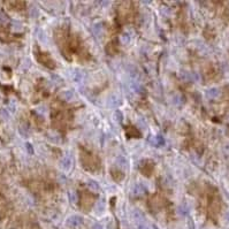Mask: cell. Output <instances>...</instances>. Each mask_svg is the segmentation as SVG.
Listing matches in <instances>:
<instances>
[{
	"label": "cell",
	"mask_w": 229,
	"mask_h": 229,
	"mask_svg": "<svg viewBox=\"0 0 229 229\" xmlns=\"http://www.w3.org/2000/svg\"><path fill=\"white\" fill-rule=\"evenodd\" d=\"M81 160H82L83 167L90 170H96L99 166V162L97 160V158L93 154H90L89 152H82L81 153Z\"/></svg>",
	"instance_id": "6da1fadb"
},
{
	"label": "cell",
	"mask_w": 229,
	"mask_h": 229,
	"mask_svg": "<svg viewBox=\"0 0 229 229\" xmlns=\"http://www.w3.org/2000/svg\"><path fill=\"white\" fill-rule=\"evenodd\" d=\"M36 58L40 64H43V66H45V67H47V68H51V69L55 68V64H54L53 59H52L47 53H43V52H40L39 51V52H37L36 53Z\"/></svg>",
	"instance_id": "7a4b0ae2"
},
{
	"label": "cell",
	"mask_w": 229,
	"mask_h": 229,
	"mask_svg": "<svg viewBox=\"0 0 229 229\" xmlns=\"http://www.w3.org/2000/svg\"><path fill=\"white\" fill-rule=\"evenodd\" d=\"M153 167H154V165L151 160H144L143 162L140 164V172L143 173L145 176H150L152 170H153Z\"/></svg>",
	"instance_id": "3957f363"
},
{
	"label": "cell",
	"mask_w": 229,
	"mask_h": 229,
	"mask_svg": "<svg viewBox=\"0 0 229 229\" xmlns=\"http://www.w3.org/2000/svg\"><path fill=\"white\" fill-rule=\"evenodd\" d=\"M83 219L79 215H74V216H70V218L67 220V226L70 227V228H77L79 226L82 225Z\"/></svg>",
	"instance_id": "277c9868"
},
{
	"label": "cell",
	"mask_w": 229,
	"mask_h": 229,
	"mask_svg": "<svg viewBox=\"0 0 229 229\" xmlns=\"http://www.w3.org/2000/svg\"><path fill=\"white\" fill-rule=\"evenodd\" d=\"M127 135L129 137H134V138H138L140 136V133L137 130L136 128H134V127H129L128 130H127Z\"/></svg>",
	"instance_id": "5b68a950"
},
{
	"label": "cell",
	"mask_w": 229,
	"mask_h": 229,
	"mask_svg": "<svg viewBox=\"0 0 229 229\" xmlns=\"http://www.w3.org/2000/svg\"><path fill=\"white\" fill-rule=\"evenodd\" d=\"M61 167L64 169V170H69L70 167H72V159L69 157H66L64 160L61 161Z\"/></svg>",
	"instance_id": "8992f818"
},
{
	"label": "cell",
	"mask_w": 229,
	"mask_h": 229,
	"mask_svg": "<svg viewBox=\"0 0 229 229\" xmlns=\"http://www.w3.org/2000/svg\"><path fill=\"white\" fill-rule=\"evenodd\" d=\"M151 143L153 144V145H155V146H159V145H164L165 140H164V138L161 136H157L154 137V140H151Z\"/></svg>",
	"instance_id": "52a82bcc"
},
{
	"label": "cell",
	"mask_w": 229,
	"mask_h": 229,
	"mask_svg": "<svg viewBox=\"0 0 229 229\" xmlns=\"http://www.w3.org/2000/svg\"><path fill=\"white\" fill-rule=\"evenodd\" d=\"M219 94H220V91L218 89H211L207 91V96L210 98H216Z\"/></svg>",
	"instance_id": "ba28073f"
},
{
	"label": "cell",
	"mask_w": 229,
	"mask_h": 229,
	"mask_svg": "<svg viewBox=\"0 0 229 229\" xmlns=\"http://www.w3.org/2000/svg\"><path fill=\"white\" fill-rule=\"evenodd\" d=\"M146 191V189H145V186H143V184H137L136 186H135V189H134V193H143Z\"/></svg>",
	"instance_id": "9c48e42d"
},
{
	"label": "cell",
	"mask_w": 229,
	"mask_h": 229,
	"mask_svg": "<svg viewBox=\"0 0 229 229\" xmlns=\"http://www.w3.org/2000/svg\"><path fill=\"white\" fill-rule=\"evenodd\" d=\"M8 22V18L5 14L0 13V25H5Z\"/></svg>",
	"instance_id": "30bf717a"
},
{
	"label": "cell",
	"mask_w": 229,
	"mask_h": 229,
	"mask_svg": "<svg viewBox=\"0 0 229 229\" xmlns=\"http://www.w3.org/2000/svg\"><path fill=\"white\" fill-rule=\"evenodd\" d=\"M92 229H103V227H101L100 225H98V223H96V225H93Z\"/></svg>",
	"instance_id": "8fae6325"
},
{
	"label": "cell",
	"mask_w": 229,
	"mask_h": 229,
	"mask_svg": "<svg viewBox=\"0 0 229 229\" xmlns=\"http://www.w3.org/2000/svg\"><path fill=\"white\" fill-rule=\"evenodd\" d=\"M226 219H227V221H229V213L228 214H226Z\"/></svg>",
	"instance_id": "7c38bea8"
}]
</instances>
